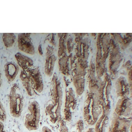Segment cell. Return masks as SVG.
<instances>
[{
    "instance_id": "obj_1",
    "label": "cell",
    "mask_w": 132,
    "mask_h": 132,
    "mask_svg": "<svg viewBox=\"0 0 132 132\" xmlns=\"http://www.w3.org/2000/svg\"><path fill=\"white\" fill-rule=\"evenodd\" d=\"M9 101L11 116L16 118L20 117L24 109L25 102L22 92L17 84H14L11 88Z\"/></svg>"
},
{
    "instance_id": "obj_2",
    "label": "cell",
    "mask_w": 132,
    "mask_h": 132,
    "mask_svg": "<svg viewBox=\"0 0 132 132\" xmlns=\"http://www.w3.org/2000/svg\"><path fill=\"white\" fill-rule=\"evenodd\" d=\"M40 118V106L36 100L28 104L27 112L25 115L24 125L29 131L36 130L39 128Z\"/></svg>"
},
{
    "instance_id": "obj_3",
    "label": "cell",
    "mask_w": 132,
    "mask_h": 132,
    "mask_svg": "<svg viewBox=\"0 0 132 132\" xmlns=\"http://www.w3.org/2000/svg\"><path fill=\"white\" fill-rule=\"evenodd\" d=\"M30 33H20L18 38V47L20 50L29 54L35 53V48L30 37Z\"/></svg>"
},
{
    "instance_id": "obj_4",
    "label": "cell",
    "mask_w": 132,
    "mask_h": 132,
    "mask_svg": "<svg viewBox=\"0 0 132 132\" xmlns=\"http://www.w3.org/2000/svg\"><path fill=\"white\" fill-rule=\"evenodd\" d=\"M28 71L35 91L38 93H41L43 91L44 85L39 69L36 68Z\"/></svg>"
},
{
    "instance_id": "obj_5",
    "label": "cell",
    "mask_w": 132,
    "mask_h": 132,
    "mask_svg": "<svg viewBox=\"0 0 132 132\" xmlns=\"http://www.w3.org/2000/svg\"><path fill=\"white\" fill-rule=\"evenodd\" d=\"M5 75L8 82H13L18 76L20 71L18 64L14 62H9L4 66Z\"/></svg>"
},
{
    "instance_id": "obj_6",
    "label": "cell",
    "mask_w": 132,
    "mask_h": 132,
    "mask_svg": "<svg viewBox=\"0 0 132 132\" xmlns=\"http://www.w3.org/2000/svg\"><path fill=\"white\" fill-rule=\"evenodd\" d=\"M22 84L27 94L30 96H33L36 94V91L34 89L28 71H23L20 74Z\"/></svg>"
},
{
    "instance_id": "obj_7",
    "label": "cell",
    "mask_w": 132,
    "mask_h": 132,
    "mask_svg": "<svg viewBox=\"0 0 132 132\" xmlns=\"http://www.w3.org/2000/svg\"><path fill=\"white\" fill-rule=\"evenodd\" d=\"M15 57L17 64L23 71H28L31 69L33 65V61L31 59L19 52L15 54Z\"/></svg>"
},
{
    "instance_id": "obj_8",
    "label": "cell",
    "mask_w": 132,
    "mask_h": 132,
    "mask_svg": "<svg viewBox=\"0 0 132 132\" xmlns=\"http://www.w3.org/2000/svg\"><path fill=\"white\" fill-rule=\"evenodd\" d=\"M3 38L5 46L6 47H10L15 43L16 36L14 33H4Z\"/></svg>"
},
{
    "instance_id": "obj_9",
    "label": "cell",
    "mask_w": 132,
    "mask_h": 132,
    "mask_svg": "<svg viewBox=\"0 0 132 132\" xmlns=\"http://www.w3.org/2000/svg\"><path fill=\"white\" fill-rule=\"evenodd\" d=\"M54 64V61L52 56L46 57L45 64V72L46 75L48 77H50L52 75Z\"/></svg>"
},
{
    "instance_id": "obj_10",
    "label": "cell",
    "mask_w": 132,
    "mask_h": 132,
    "mask_svg": "<svg viewBox=\"0 0 132 132\" xmlns=\"http://www.w3.org/2000/svg\"><path fill=\"white\" fill-rule=\"evenodd\" d=\"M6 119V112L3 104L0 99V120L4 122L5 121Z\"/></svg>"
},
{
    "instance_id": "obj_11",
    "label": "cell",
    "mask_w": 132,
    "mask_h": 132,
    "mask_svg": "<svg viewBox=\"0 0 132 132\" xmlns=\"http://www.w3.org/2000/svg\"><path fill=\"white\" fill-rule=\"evenodd\" d=\"M42 132H52V131L48 127L45 126L43 127Z\"/></svg>"
},
{
    "instance_id": "obj_12",
    "label": "cell",
    "mask_w": 132,
    "mask_h": 132,
    "mask_svg": "<svg viewBox=\"0 0 132 132\" xmlns=\"http://www.w3.org/2000/svg\"><path fill=\"white\" fill-rule=\"evenodd\" d=\"M4 126L2 122L0 120V132H3L4 131Z\"/></svg>"
},
{
    "instance_id": "obj_13",
    "label": "cell",
    "mask_w": 132,
    "mask_h": 132,
    "mask_svg": "<svg viewBox=\"0 0 132 132\" xmlns=\"http://www.w3.org/2000/svg\"><path fill=\"white\" fill-rule=\"evenodd\" d=\"M38 51H39V54L40 55H42L43 54V52L42 48L41 45H40L39 46H38Z\"/></svg>"
},
{
    "instance_id": "obj_14",
    "label": "cell",
    "mask_w": 132,
    "mask_h": 132,
    "mask_svg": "<svg viewBox=\"0 0 132 132\" xmlns=\"http://www.w3.org/2000/svg\"><path fill=\"white\" fill-rule=\"evenodd\" d=\"M2 84V80L1 73L0 72V88L1 87Z\"/></svg>"
},
{
    "instance_id": "obj_15",
    "label": "cell",
    "mask_w": 132,
    "mask_h": 132,
    "mask_svg": "<svg viewBox=\"0 0 132 132\" xmlns=\"http://www.w3.org/2000/svg\"><path fill=\"white\" fill-rule=\"evenodd\" d=\"M6 132V131H4V130L3 131V132Z\"/></svg>"
},
{
    "instance_id": "obj_16",
    "label": "cell",
    "mask_w": 132,
    "mask_h": 132,
    "mask_svg": "<svg viewBox=\"0 0 132 132\" xmlns=\"http://www.w3.org/2000/svg\"><path fill=\"white\" fill-rule=\"evenodd\" d=\"M13 132H18L16 131H14Z\"/></svg>"
},
{
    "instance_id": "obj_17",
    "label": "cell",
    "mask_w": 132,
    "mask_h": 132,
    "mask_svg": "<svg viewBox=\"0 0 132 132\" xmlns=\"http://www.w3.org/2000/svg\"><path fill=\"white\" fill-rule=\"evenodd\" d=\"M0 72H1V71H0Z\"/></svg>"
}]
</instances>
